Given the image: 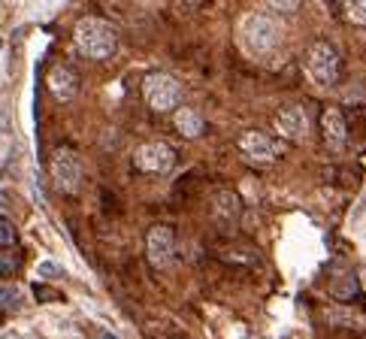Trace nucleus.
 Returning <instances> with one entry per match:
<instances>
[{"label":"nucleus","mask_w":366,"mask_h":339,"mask_svg":"<svg viewBox=\"0 0 366 339\" xmlns=\"http://www.w3.org/2000/svg\"><path fill=\"white\" fill-rule=\"evenodd\" d=\"M103 339H118V336L115 333H103Z\"/></svg>","instance_id":"obj_22"},{"label":"nucleus","mask_w":366,"mask_h":339,"mask_svg":"<svg viewBox=\"0 0 366 339\" xmlns=\"http://www.w3.org/2000/svg\"><path fill=\"white\" fill-rule=\"evenodd\" d=\"M46 85L55 94V100H61V104H70V100L79 94V76H76V70L70 64H52V67H49Z\"/></svg>","instance_id":"obj_9"},{"label":"nucleus","mask_w":366,"mask_h":339,"mask_svg":"<svg viewBox=\"0 0 366 339\" xmlns=\"http://www.w3.org/2000/svg\"><path fill=\"white\" fill-rule=\"evenodd\" d=\"M142 97H146V104L155 112H170V109H179L182 97H185V88L170 73H149L142 79Z\"/></svg>","instance_id":"obj_4"},{"label":"nucleus","mask_w":366,"mask_h":339,"mask_svg":"<svg viewBox=\"0 0 366 339\" xmlns=\"http://www.w3.org/2000/svg\"><path fill=\"white\" fill-rule=\"evenodd\" d=\"M276 130L282 133L284 140H306L309 137V112L303 106H284L276 116Z\"/></svg>","instance_id":"obj_10"},{"label":"nucleus","mask_w":366,"mask_h":339,"mask_svg":"<svg viewBox=\"0 0 366 339\" xmlns=\"http://www.w3.org/2000/svg\"><path fill=\"white\" fill-rule=\"evenodd\" d=\"M306 70H309V79L321 88H330L336 85L339 76H342V58H339V49L330 43V39H315V43L306 49Z\"/></svg>","instance_id":"obj_3"},{"label":"nucleus","mask_w":366,"mask_h":339,"mask_svg":"<svg viewBox=\"0 0 366 339\" xmlns=\"http://www.w3.org/2000/svg\"><path fill=\"white\" fill-rule=\"evenodd\" d=\"M172 164H176V152L160 140L142 142V146L134 152V167L139 173H151V176H155V173H170Z\"/></svg>","instance_id":"obj_7"},{"label":"nucleus","mask_w":366,"mask_h":339,"mask_svg":"<svg viewBox=\"0 0 366 339\" xmlns=\"http://www.w3.org/2000/svg\"><path fill=\"white\" fill-rule=\"evenodd\" d=\"M360 285L366 288V266H363V270H360Z\"/></svg>","instance_id":"obj_21"},{"label":"nucleus","mask_w":366,"mask_h":339,"mask_svg":"<svg viewBox=\"0 0 366 339\" xmlns=\"http://www.w3.org/2000/svg\"><path fill=\"white\" fill-rule=\"evenodd\" d=\"M282 43V22L272 13H251L242 16L239 22V46L246 49L251 58H267Z\"/></svg>","instance_id":"obj_1"},{"label":"nucleus","mask_w":366,"mask_h":339,"mask_svg":"<svg viewBox=\"0 0 366 339\" xmlns=\"http://www.w3.org/2000/svg\"><path fill=\"white\" fill-rule=\"evenodd\" d=\"M212 209H215V218H218L221 224H236V218L242 215L239 194H233V191H218L215 200H212Z\"/></svg>","instance_id":"obj_12"},{"label":"nucleus","mask_w":366,"mask_h":339,"mask_svg":"<svg viewBox=\"0 0 366 339\" xmlns=\"http://www.w3.org/2000/svg\"><path fill=\"white\" fill-rule=\"evenodd\" d=\"M342 16L351 25L366 27V0H348V4H342Z\"/></svg>","instance_id":"obj_14"},{"label":"nucleus","mask_w":366,"mask_h":339,"mask_svg":"<svg viewBox=\"0 0 366 339\" xmlns=\"http://www.w3.org/2000/svg\"><path fill=\"white\" fill-rule=\"evenodd\" d=\"M146 258L155 270H170L176 264V236L170 228H151L146 236Z\"/></svg>","instance_id":"obj_8"},{"label":"nucleus","mask_w":366,"mask_h":339,"mask_svg":"<svg viewBox=\"0 0 366 339\" xmlns=\"http://www.w3.org/2000/svg\"><path fill=\"white\" fill-rule=\"evenodd\" d=\"M15 245V228L6 218H0V252H9Z\"/></svg>","instance_id":"obj_16"},{"label":"nucleus","mask_w":366,"mask_h":339,"mask_svg":"<svg viewBox=\"0 0 366 339\" xmlns=\"http://www.w3.org/2000/svg\"><path fill=\"white\" fill-rule=\"evenodd\" d=\"M13 270H15V264H13V261H0V276H9Z\"/></svg>","instance_id":"obj_19"},{"label":"nucleus","mask_w":366,"mask_h":339,"mask_svg":"<svg viewBox=\"0 0 366 339\" xmlns=\"http://www.w3.org/2000/svg\"><path fill=\"white\" fill-rule=\"evenodd\" d=\"M172 125H176V130L182 133V137H188V140H194V137H200V133L206 130V121H203V116H200L197 109H191V106L176 109Z\"/></svg>","instance_id":"obj_13"},{"label":"nucleus","mask_w":366,"mask_h":339,"mask_svg":"<svg viewBox=\"0 0 366 339\" xmlns=\"http://www.w3.org/2000/svg\"><path fill=\"white\" fill-rule=\"evenodd\" d=\"M321 130H324V142H327V149L333 152V155H339V152L345 149V142H348V128H345V116H342L339 106L324 109Z\"/></svg>","instance_id":"obj_11"},{"label":"nucleus","mask_w":366,"mask_h":339,"mask_svg":"<svg viewBox=\"0 0 366 339\" xmlns=\"http://www.w3.org/2000/svg\"><path fill=\"white\" fill-rule=\"evenodd\" d=\"M18 306H22L18 288H0V309H18Z\"/></svg>","instance_id":"obj_15"},{"label":"nucleus","mask_w":366,"mask_h":339,"mask_svg":"<svg viewBox=\"0 0 366 339\" xmlns=\"http://www.w3.org/2000/svg\"><path fill=\"white\" fill-rule=\"evenodd\" d=\"M37 270H39V279H61V276H64V270H61L55 261H43Z\"/></svg>","instance_id":"obj_17"},{"label":"nucleus","mask_w":366,"mask_h":339,"mask_svg":"<svg viewBox=\"0 0 366 339\" xmlns=\"http://www.w3.org/2000/svg\"><path fill=\"white\" fill-rule=\"evenodd\" d=\"M239 155L248 164H272L282 155V142H276L270 133L263 130H246L239 133Z\"/></svg>","instance_id":"obj_6"},{"label":"nucleus","mask_w":366,"mask_h":339,"mask_svg":"<svg viewBox=\"0 0 366 339\" xmlns=\"http://www.w3.org/2000/svg\"><path fill=\"white\" fill-rule=\"evenodd\" d=\"M272 9H282V4H272ZM284 9H297V4L291 0V4H284Z\"/></svg>","instance_id":"obj_20"},{"label":"nucleus","mask_w":366,"mask_h":339,"mask_svg":"<svg viewBox=\"0 0 366 339\" xmlns=\"http://www.w3.org/2000/svg\"><path fill=\"white\" fill-rule=\"evenodd\" d=\"M49 176H52L55 191L76 194L79 188H82V158H79L73 149H67V146L55 149L52 161H49Z\"/></svg>","instance_id":"obj_5"},{"label":"nucleus","mask_w":366,"mask_h":339,"mask_svg":"<svg viewBox=\"0 0 366 339\" xmlns=\"http://www.w3.org/2000/svg\"><path fill=\"white\" fill-rule=\"evenodd\" d=\"M34 294H37V300H58V297H55V291H49V288L46 285H34Z\"/></svg>","instance_id":"obj_18"},{"label":"nucleus","mask_w":366,"mask_h":339,"mask_svg":"<svg viewBox=\"0 0 366 339\" xmlns=\"http://www.w3.org/2000/svg\"><path fill=\"white\" fill-rule=\"evenodd\" d=\"M73 43L76 49L91 61H103L109 55H115L118 49V30L113 27V22L100 16H88L76 25L73 30Z\"/></svg>","instance_id":"obj_2"}]
</instances>
